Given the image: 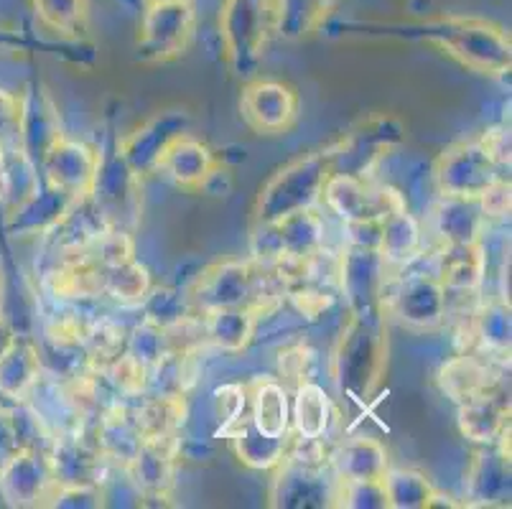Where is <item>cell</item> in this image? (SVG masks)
Here are the masks:
<instances>
[{
	"label": "cell",
	"mask_w": 512,
	"mask_h": 509,
	"mask_svg": "<svg viewBox=\"0 0 512 509\" xmlns=\"http://www.w3.org/2000/svg\"><path fill=\"white\" fill-rule=\"evenodd\" d=\"M286 296V275L281 268L260 260H227L204 270L189 296L194 314L212 308H253L260 316Z\"/></svg>",
	"instance_id": "6da1fadb"
},
{
	"label": "cell",
	"mask_w": 512,
	"mask_h": 509,
	"mask_svg": "<svg viewBox=\"0 0 512 509\" xmlns=\"http://www.w3.org/2000/svg\"><path fill=\"white\" fill-rule=\"evenodd\" d=\"M388 370V329L383 311H349L332 354V377L352 400H370Z\"/></svg>",
	"instance_id": "7a4b0ae2"
},
{
	"label": "cell",
	"mask_w": 512,
	"mask_h": 509,
	"mask_svg": "<svg viewBox=\"0 0 512 509\" xmlns=\"http://www.w3.org/2000/svg\"><path fill=\"white\" fill-rule=\"evenodd\" d=\"M416 34L441 46L462 67L484 77H505L512 67L510 36L487 18L441 16L423 23Z\"/></svg>",
	"instance_id": "3957f363"
},
{
	"label": "cell",
	"mask_w": 512,
	"mask_h": 509,
	"mask_svg": "<svg viewBox=\"0 0 512 509\" xmlns=\"http://www.w3.org/2000/svg\"><path fill=\"white\" fill-rule=\"evenodd\" d=\"M327 153L316 151L293 158L260 186L253 204V227L276 224L304 209H316L329 179Z\"/></svg>",
	"instance_id": "277c9868"
},
{
	"label": "cell",
	"mask_w": 512,
	"mask_h": 509,
	"mask_svg": "<svg viewBox=\"0 0 512 509\" xmlns=\"http://www.w3.org/2000/svg\"><path fill=\"white\" fill-rule=\"evenodd\" d=\"M276 31L273 0H222L220 39L227 67L240 79H253Z\"/></svg>",
	"instance_id": "5b68a950"
},
{
	"label": "cell",
	"mask_w": 512,
	"mask_h": 509,
	"mask_svg": "<svg viewBox=\"0 0 512 509\" xmlns=\"http://www.w3.org/2000/svg\"><path fill=\"white\" fill-rule=\"evenodd\" d=\"M505 168L495 161L482 138L459 140L434 163V184L444 199H482L505 179Z\"/></svg>",
	"instance_id": "8992f818"
},
{
	"label": "cell",
	"mask_w": 512,
	"mask_h": 509,
	"mask_svg": "<svg viewBox=\"0 0 512 509\" xmlns=\"http://www.w3.org/2000/svg\"><path fill=\"white\" fill-rule=\"evenodd\" d=\"M385 316H395L411 329H436L446 321V288L436 273H390L380 296Z\"/></svg>",
	"instance_id": "52a82bcc"
},
{
	"label": "cell",
	"mask_w": 512,
	"mask_h": 509,
	"mask_svg": "<svg viewBox=\"0 0 512 509\" xmlns=\"http://www.w3.org/2000/svg\"><path fill=\"white\" fill-rule=\"evenodd\" d=\"M197 31V8L192 0L148 3L136 36L141 62L166 64L186 54Z\"/></svg>",
	"instance_id": "ba28073f"
},
{
	"label": "cell",
	"mask_w": 512,
	"mask_h": 509,
	"mask_svg": "<svg viewBox=\"0 0 512 509\" xmlns=\"http://www.w3.org/2000/svg\"><path fill=\"white\" fill-rule=\"evenodd\" d=\"M87 204H92L102 227L130 232V224L141 214V176L123 161L120 153L113 158L102 156Z\"/></svg>",
	"instance_id": "9c48e42d"
},
{
	"label": "cell",
	"mask_w": 512,
	"mask_h": 509,
	"mask_svg": "<svg viewBox=\"0 0 512 509\" xmlns=\"http://www.w3.org/2000/svg\"><path fill=\"white\" fill-rule=\"evenodd\" d=\"M403 138V128L393 118L362 120L349 130L339 143L327 148V161L332 174L370 176L372 168L383 161L385 153Z\"/></svg>",
	"instance_id": "30bf717a"
},
{
	"label": "cell",
	"mask_w": 512,
	"mask_h": 509,
	"mask_svg": "<svg viewBox=\"0 0 512 509\" xmlns=\"http://www.w3.org/2000/svg\"><path fill=\"white\" fill-rule=\"evenodd\" d=\"M299 110V92L281 79L253 77L240 95L242 123L258 135L288 133L299 120Z\"/></svg>",
	"instance_id": "8fae6325"
},
{
	"label": "cell",
	"mask_w": 512,
	"mask_h": 509,
	"mask_svg": "<svg viewBox=\"0 0 512 509\" xmlns=\"http://www.w3.org/2000/svg\"><path fill=\"white\" fill-rule=\"evenodd\" d=\"M321 202L344 224L380 222L390 209L406 204L395 191L372 184L370 176L349 174H329Z\"/></svg>",
	"instance_id": "7c38bea8"
},
{
	"label": "cell",
	"mask_w": 512,
	"mask_h": 509,
	"mask_svg": "<svg viewBox=\"0 0 512 509\" xmlns=\"http://www.w3.org/2000/svg\"><path fill=\"white\" fill-rule=\"evenodd\" d=\"M100 158L102 153H97V148H92L90 143L64 135L41 158L39 171L46 186L72 196L74 202H85L92 186H95Z\"/></svg>",
	"instance_id": "4fadbf2b"
},
{
	"label": "cell",
	"mask_w": 512,
	"mask_h": 509,
	"mask_svg": "<svg viewBox=\"0 0 512 509\" xmlns=\"http://www.w3.org/2000/svg\"><path fill=\"white\" fill-rule=\"evenodd\" d=\"M153 171H158L179 189L202 191L207 189L214 176L220 174V158L214 156L207 143H202L186 130L161 151Z\"/></svg>",
	"instance_id": "5bb4252c"
},
{
	"label": "cell",
	"mask_w": 512,
	"mask_h": 509,
	"mask_svg": "<svg viewBox=\"0 0 512 509\" xmlns=\"http://www.w3.org/2000/svg\"><path fill=\"white\" fill-rule=\"evenodd\" d=\"M59 138H64V130L57 105L49 97V92L41 90V87H31L18 100L16 151L39 171L41 158Z\"/></svg>",
	"instance_id": "9a60e30c"
},
{
	"label": "cell",
	"mask_w": 512,
	"mask_h": 509,
	"mask_svg": "<svg viewBox=\"0 0 512 509\" xmlns=\"http://www.w3.org/2000/svg\"><path fill=\"white\" fill-rule=\"evenodd\" d=\"M54 474L49 456H41L36 448L23 446L3 469H0V497L11 507H39L49 504L54 494Z\"/></svg>",
	"instance_id": "2e32d148"
},
{
	"label": "cell",
	"mask_w": 512,
	"mask_h": 509,
	"mask_svg": "<svg viewBox=\"0 0 512 509\" xmlns=\"http://www.w3.org/2000/svg\"><path fill=\"white\" fill-rule=\"evenodd\" d=\"M176 466H179V438L166 436L143 441L125 471L146 499H169L176 484Z\"/></svg>",
	"instance_id": "e0dca14e"
},
{
	"label": "cell",
	"mask_w": 512,
	"mask_h": 509,
	"mask_svg": "<svg viewBox=\"0 0 512 509\" xmlns=\"http://www.w3.org/2000/svg\"><path fill=\"white\" fill-rule=\"evenodd\" d=\"M459 431L479 446L510 436V398L500 382L459 403Z\"/></svg>",
	"instance_id": "ac0fdd59"
},
{
	"label": "cell",
	"mask_w": 512,
	"mask_h": 509,
	"mask_svg": "<svg viewBox=\"0 0 512 509\" xmlns=\"http://www.w3.org/2000/svg\"><path fill=\"white\" fill-rule=\"evenodd\" d=\"M189 128V118L179 110H166L153 115L148 123H143L141 128H136L133 133L125 135L118 143V153L123 156V161L128 163L138 176L148 174L156 166V158L161 156L166 146L179 133H186Z\"/></svg>",
	"instance_id": "d6986e66"
},
{
	"label": "cell",
	"mask_w": 512,
	"mask_h": 509,
	"mask_svg": "<svg viewBox=\"0 0 512 509\" xmlns=\"http://www.w3.org/2000/svg\"><path fill=\"white\" fill-rule=\"evenodd\" d=\"M329 466L342 482H383L390 469L388 448L377 438L352 436L329 451Z\"/></svg>",
	"instance_id": "ffe728a7"
},
{
	"label": "cell",
	"mask_w": 512,
	"mask_h": 509,
	"mask_svg": "<svg viewBox=\"0 0 512 509\" xmlns=\"http://www.w3.org/2000/svg\"><path fill=\"white\" fill-rule=\"evenodd\" d=\"M421 245V224L408 212L406 204L390 209L380 222V240H377V255L383 258L388 273L411 268L421 255Z\"/></svg>",
	"instance_id": "44dd1931"
},
{
	"label": "cell",
	"mask_w": 512,
	"mask_h": 509,
	"mask_svg": "<svg viewBox=\"0 0 512 509\" xmlns=\"http://www.w3.org/2000/svg\"><path fill=\"white\" fill-rule=\"evenodd\" d=\"M51 474L57 489L64 487H100L105 456L100 448L90 446L82 438H62L49 454Z\"/></svg>",
	"instance_id": "7402d4cb"
},
{
	"label": "cell",
	"mask_w": 512,
	"mask_h": 509,
	"mask_svg": "<svg viewBox=\"0 0 512 509\" xmlns=\"http://www.w3.org/2000/svg\"><path fill=\"white\" fill-rule=\"evenodd\" d=\"M436 275L449 296H477L487 275V255L482 242L441 247Z\"/></svg>",
	"instance_id": "603a6c76"
},
{
	"label": "cell",
	"mask_w": 512,
	"mask_h": 509,
	"mask_svg": "<svg viewBox=\"0 0 512 509\" xmlns=\"http://www.w3.org/2000/svg\"><path fill=\"white\" fill-rule=\"evenodd\" d=\"M467 489L472 502L484 507L510 502V454H505L502 441L479 448L472 456Z\"/></svg>",
	"instance_id": "cb8c5ba5"
},
{
	"label": "cell",
	"mask_w": 512,
	"mask_h": 509,
	"mask_svg": "<svg viewBox=\"0 0 512 509\" xmlns=\"http://www.w3.org/2000/svg\"><path fill=\"white\" fill-rule=\"evenodd\" d=\"M248 420L265 436H291V398L283 380L260 377L248 387Z\"/></svg>",
	"instance_id": "d4e9b609"
},
{
	"label": "cell",
	"mask_w": 512,
	"mask_h": 509,
	"mask_svg": "<svg viewBox=\"0 0 512 509\" xmlns=\"http://www.w3.org/2000/svg\"><path fill=\"white\" fill-rule=\"evenodd\" d=\"M77 204L79 202H74L72 196L51 189V186H44V189L36 186L13 209L11 227L13 232H21V235H36V232L44 235V232L54 230V227H62Z\"/></svg>",
	"instance_id": "484cf974"
},
{
	"label": "cell",
	"mask_w": 512,
	"mask_h": 509,
	"mask_svg": "<svg viewBox=\"0 0 512 509\" xmlns=\"http://www.w3.org/2000/svg\"><path fill=\"white\" fill-rule=\"evenodd\" d=\"M199 316L204 342L222 352H242L253 342L260 314L253 308H212Z\"/></svg>",
	"instance_id": "4316f807"
},
{
	"label": "cell",
	"mask_w": 512,
	"mask_h": 509,
	"mask_svg": "<svg viewBox=\"0 0 512 509\" xmlns=\"http://www.w3.org/2000/svg\"><path fill=\"white\" fill-rule=\"evenodd\" d=\"M436 235L444 245H469L482 242L487 214H484L479 199H444L434 209Z\"/></svg>",
	"instance_id": "83f0119b"
},
{
	"label": "cell",
	"mask_w": 512,
	"mask_h": 509,
	"mask_svg": "<svg viewBox=\"0 0 512 509\" xmlns=\"http://www.w3.org/2000/svg\"><path fill=\"white\" fill-rule=\"evenodd\" d=\"M232 443V451H235L237 459L248 469L255 471H273L281 459L286 456L288 443H291V436L288 438H271L260 433L258 428L248 420V415H242L235 426L227 431Z\"/></svg>",
	"instance_id": "f1b7e54d"
},
{
	"label": "cell",
	"mask_w": 512,
	"mask_h": 509,
	"mask_svg": "<svg viewBox=\"0 0 512 509\" xmlns=\"http://www.w3.org/2000/svg\"><path fill=\"white\" fill-rule=\"evenodd\" d=\"M332 423V400L316 382L304 380L296 385L291 403V433L306 441H321Z\"/></svg>",
	"instance_id": "f546056e"
},
{
	"label": "cell",
	"mask_w": 512,
	"mask_h": 509,
	"mask_svg": "<svg viewBox=\"0 0 512 509\" xmlns=\"http://www.w3.org/2000/svg\"><path fill=\"white\" fill-rule=\"evenodd\" d=\"M500 377L495 375L492 364L482 354L467 352L462 357H454L446 362L439 372V385L441 390L449 395L456 403H464L477 392L487 390V387L497 385Z\"/></svg>",
	"instance_id": "4dcf8cb0"
},
{
	"label": "cell",
	"mask_w": 512,
	"mask_h": 509,
	"mask_svg": "<svg viewBox=\"0 0 512 509\" xmlns=\"http://www.w3.org/2000/svg\"><path fill=\"white\" fill-rule=\"evenodd\" d=\"M39 380L41 357L34 344L16 342L0 357V395L3 398L23 403L39 387Z\"/></svg>",
	"instance_id": "1f68e13d"
},
{
	"label": "cell",
	"mask_w": 512,
	"mask_h": 509,
	"mask_svg": "<svg viewBox=\"0 0 512 509\" xmlns=\"http://www.w3.org/2000/svg\"><path fill=\"white\" fill-rule=\"evenodd\" d=\"M337 0H273L276 31L288 41L316 34L332 13Z\"/></svg>",
	"instance_id": "d6a6232c"
},
{
	"label": "cell",
	"mask_w": 512,
	"mask_h": 509,
	"mask_svg": "<svg viewBox=\"0 0 512 509\" xmlns=\"http://www.w3.org/2000/svg\"><path fill=\"white\" fill-rule=\"evenodd\" d=\"M130 410H133V420L143 441L176 436L186 420V403L181 395H156V398L141 400Z\"/></svg>",
	"instance_id": "836d02e7"
},
{
	"label": "cell",
	"mask_w": 512,
	"mask_h": 509,
	"mask_svg": "<svg viewBox=\"0 0 512 509\" xmlns=\"http://www.w3.org/2000/svg\"><path fill=\"white\" fill-rule=\"evenodd\" d=\"M388 509H431L439 489L418 469H388L383 476Z\"/></svg>",
	"instance_id": "e575fe53"
},
{
	"label": "cell",
	"mask_w": 512,
	"mask_h": 509,
	"mask_svg": "<svg viewBox=\"0 0 512 509\" xmlns=\"http://www.w3.org/2000/svg\"><path fill=\"white\" fill-rule=\"evenodd\" d=\"M36 18L62 39H82L90 28L87 0H31Z\"/></svg>",
	"instance_id": "d590c367"
},
{
	"label": "cell",
	"mask_w": 512,
	"mask_h": 509,
	"mask_svg": "<svg viewBox=\"0 0 512 509\" xmlns=\"http://www.w3.org/2000/svg\"><path fill=\"white\" fill-rule=\"evenodd\" d=\"M469 326L484 354L510 352V308L505 303L479 306L469 319Z\"/></svg>",
	"instance_id": "8d00e7d4"
},
{
	"label": "cell",
	"mask_w": 512,
	"mask_h": 509,
	"mask_svg": "<svg viewBox=\"0 0 512 509\" xmlns=\"http://www.w3.org/2000/svg\"><path fill=\"white\" fill-rule=\"evenodd\" d=\"M153 291V280L146 265L138 263L136 258L125 263L113 265L105 270V291L123 303H141L146 301L148 293Z\"/></svg>",
	"instance_id": "74e56055"
},
{
	"label": "cell",
	"mask_w": 512,
	"mask_h": 509,
	"mask_svg": "<svg viewBox=\"0 0 512 509\" xmlns=\"http://www.w3.org/2000/svg\"><path fill=\"white\" fill-rule=\"evenodd\" d=\"M334 507L385 509L388 502H385L383 482H342V479H337Z\"/></svg>",
	"instance_id": "f35d334b"
},
{
	"label": "cell",
	"mask_w": 512,
	"mask_h": 509,
	"mask_svg": "<svg viewBox=\"0 0 512 509\" xmlns=\"http://www.w3.org/2000/svg\"><path fill=\"white\" fill-rule=\"evenodd\" d=\"M217 415L222 420V431H230L242 415H248V390L240 385H225L214 392Z\"/></svg>",
	"instance_id": "ab89813d"
},
{
	"label": "cell",
	"mask_w": 512,
	"mask_h": 509,
	"mask_svg": "<svg viewBox=\"0 0 512 509\" xmlns=\"http://www.w3.org/2000/svg\"><path fill=\"white\" fill-rule=\"evenodd\" d=\"M26 443L21 441V428H18L16 413L0 408V469L21 451Z\"/></svg>",
	"instance_id": "60d3db41"
},
{
	"label": "cell",
	"mask_w": 512,
	"mask_h": 509,
	"mask_svg": "<svg viewBox=\"0 0 512 509\" xmlns=\"http://www.w3.org/2000/svg\"><path fill=\"white\" fill-rule=\"evenodd\" d=\"M16 342H18V336L16 331H13V326L0 316V357H3V354H6Z\"/></svg>",
	"instance_id": "b9f144b4"
},
{
	"label": "cell",
	"mask_w": 512,
	"mask_h": 509,
	"mask_svg": "<svg viewBox=\"0 0 512 509\" xmlns=\"http://www.w3.org/2000/svg\"><path fill=\"white\" fill-rule=\"evenodd\" d=\"M148 3H169V0H146V6Z\"/></svg>",
	"instance_id": "7bdbcfd3"
}]
</instances>
